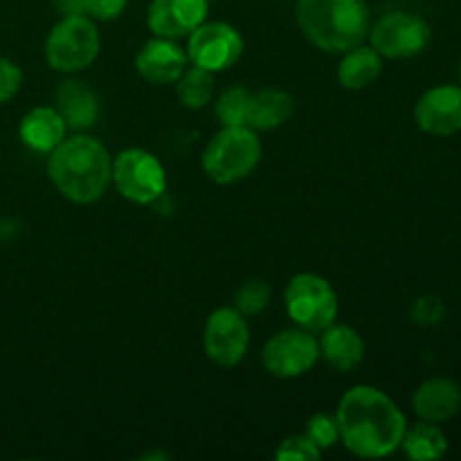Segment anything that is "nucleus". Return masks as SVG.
I'll list each match as a JSON object with an SVG mask.
<instances>
[{
	"label": "nucleus",
	"instance_id": "ddd939ff",
	"mask_svg": "<svg viewBox=\"0 0 461 461\" xmlns=\"http://www.w3.org/2000/svg\"><path fill=\"white\" fill-rule=\"evenodd\" d=\"M210 0H151L147 7V25L153 36L187 39L207 21Z\"/></svg>",
	"mask_w": 461,
	"mask_h": 461
},
{
	"label": "nucleus",
	"instance_id": "9b49d317",
	"mask_svg": "<svg viewBox=\"0 0 461 461\" xmlns=\"http://www.w3.org/2000/svg\"><path fill=\"white\" fill-rule=\"evenodd\" d=\"M241 32L223 21H205L187 36V59L192 66L205 68L210 72H223L243 57Z\"/></svg>",
	"mask_w": 461,
	"mask_h": 461
},
{
	"label": "nucleus",
	"instance_id": "f03ea898",
	"mask_svg": "<svg viewBox=\"0 0 461 461\" xmlns=\"http://www.w3.org/2000/svg\"><path fill=\"white\" fill-rule=\"evenodd\" d=\"M48 176L63 198L93 205L113 185V158L97 138L77 133L50 151Z\"/></svg>",
	"mask_w": 461,
	"mask_h": 461
},
{
	"label": "nucleus",
	"instance_id": "39448f33",
	"mask_svg": "<svg viewBox=\"0 0 461 461\" xmlns=\"http://www.w3.org/2000/svg\"><path fill=\"white\" fill-rule=\"evenodd\" d=\"M102 50V34L90 16H61L45 39V61L52 70L75 75L93 66Z\"/></svg>",
	"mask_w": 461,
	"mask_h": 461
},
{
	"label": "nucleus",
	"instance_id": "f257e3e1",
	"mask_svg": "<svg viewBox=\"0 0 461 461\" xmlns=\"http://www.w3.org/2000/svg\"><path fill=\"white\" fill-rule=\"evenodd\" d=\"M340 444L356 457L381 459L401 448L408 421L399 405L374 385H354L336 410Z\"/></svg>",
	"mask_w": 461,
	"mask_h": 461
},
{
	"label": "nucleus",
	"instance_id": "6e6552de",
	"mask_svg": "<svg viewBox=\"0 0 461 461\" xmlns=\"http://www.w3.org/2000/svg\"><path fill=\"white\" fill-rule=\"evenodd\" d=\"M320 360V342L313 331L302 327L282 329L273 333L261 349V363L266 372L282 381L309 374Z\"/></svg>",
	"mask_w": 461,
	"mask_h": 461
},
{
	"label": "nucleus",
	"instance_id": "9d476101",
	"mask_svg": "<svg viewBox=\"0 0 461 461\" xmlns=\"http://www.w3.org/2000/svg\"><path fill=\"white\" fill-rule=\"evenodd\" d=\"M203 349L219 367H237L250 349V327L246 315L239 313L234 306L212 311L203 327Z\"/></svg>",
	"mask_w": 461,
	"mask_h": 461
},
{
	"label": "nucleus",
	"instance_id": "f3484780",
	"mask_svg": "<svg viewBox=\"0 0 461 461\" xmlns=\"http://www.w3.org/2000/svg\"><path fill=\"white\" fill-rule=\"evenodd\" d=\"M57 111L66 120L68 129L86 131L97 124L102 115L99 95L81 79H66L57 88Z\"/></svg>",
	"mask_w": 461,
	"mask_h": 461
},
{
	"label": "nucleus",
	"instance_id": "423d86ee",
	"mask_svg": "<svg viewBox=\"0 0 461 461\" xmlns=\"http://www.w3.org/2000/svg\"><path fill=\"white\" fill-rule=\"evenodd\" d=\"M284 304L295 327L313 333H320L329 324L336 322L338 311H340L336 288L318 273L293 275L284 291Z\"/></svg>",
	"mask_w": 461,
	"mask_h": 461
},
{
	"label": "nucleus",
	"instance_id": "5701e85b",
	"mask_svg": "<svg viewBox=\"0 0 461 461\" xmlns=\"http://www.w3.org/2000/svg\"><path fill=\"white\" fill-rule=\"evenodd\" d=\"M252 90L243 86H232L223 90L216 99V117L221 126H248V111H250Z\"/></svg>",
	"mask_w": 461,
	"mask_h": 461
},
{
	"label": "nucleus",
	"instance_id": "393cba45",
	"mask_svg": "<svg viewBox=\"0 0 461 461\" xmlns=\"http://www.w3.org/2000/svg\"><path fill=\"white\" fill-rule=\"evenodd\" d=\"M320 457H322V450L306 435L286 437L284 441H279L277 450H275L277 461H313Z\"/></svg>",
	"mask_w": 461,
	"mask_h": 461
},
{
	"label": "nucleus",
	"instance_id": "2eb2a0df",
	"mask_svg": "<svg viewBox=\"0 0 461 461\" xmlns=\"http://www.w3.org/2000/svg\"><path fill=\"white\" fill-rule=\"evenodd\" d=\"M412 408L421 421H450L461 410V387L453 378H428L414 390Z\"/></svg>",
	"mask_w": 461,
	"mask_h": 461
},
{
	"label": "nucleus",
	"instance_id": "4be33fe9",
	"mask_svg": "<svg viewBox=\"0 0 461 461\" xmlns=\"http://www.w3.org/2000/svg\"><path fill=\"white\" fill-rule=\"evenodd\" d=\"M176 97L187 111H201L210 106L214 97V72L189 63L176 81Z\"/></svg>",
	"mask_w": 461,
	"mask_h": 461
},
{
	"label": "nucleus",
	"instance_id": "7c9ffc66",
	"mask_svg": "<svg viewBox=\"0 0 461 461\" xmlns=\"http://www.w3.org/2000/svg\"><path fill=\"white\" fill-rule=\"evenodd\" d=\"M459 81H461V63H459Z\"/></svg>",
	"mask_w": 461,
	"mask_h": 461
},
{
	"label": "nucleus",
	"instance_id": "4468645a",
	"mask_svg": "<svg viewBox=\"0 0 461 461\" xmlns=\"http://www.w3.org/2000/svg\"><path fill=\"white\" fill-rule=\"evenodd\" d=\"M189 59L185 48H180L174 39L153 36L135 54V70L144 81L156 86H169L178 81Z\"/></svg>",
	"mask_w": 461,
	"mask_h": 461
},
{
	"label": "nucleus",
	"instance_id": "c85d7f7f",
	"mask_svg": "<svg viewBox=\"0 0 461 461\" xmlns=\"http://www.w3.org/2000/svg\"><path fill=\"white\" fill-rule=\"evenodd\" d=\"M441 315H444V306L437 297H421L414 306V318L419 322H439Z\"/></svg>",
	"mask_w": 461,
	"mask_h": 461
},
{
	"label": "nucleus",
	"instance_id": "bb28decb",
	"mask_svg": "<svg viewBox=\"0 0 461 461\" xmlns=\"http://www.w3.org/2000/svg\"><path fill=\"white\" fill-rule=\"evenodd\" d=\"M23 86V70L12 59L0 57V104L9 102Z\"/></svg>",
	"mask_w": 461,
	"mask_h": 461
},
{
	"label": "nucleus",
	"instance_id": "6ab92c4d",
	"mask_svg": "<svg viewBox=\"0 0 461 461\" xmlns=\"http://www.w3.org/2000/svg\"><path fill=\"white\" fill-rule=\"evenodd\" d=\"M295 111V102L282 88H261L252 93L250 111H248V126L259 131H275L286 124Z\"/></svg>",
	"mask_w": 461,
	"mask_h": 461
},
{
	"label": "nucleus",
	"instance_id": "0eeeda50",
	"mask_svg": "<svg viewBox=\"0 0 461 461\" xmlns=\"http://www.w3.org/2000/svg\"><path fill=\"white\" fill-rule=\"evenodd\" d=\"M113 185L129 203L151 205L167 192L165 165L147 149H124L113 158Z\"/></svg>",
	"mask_w": 461,
	"mask_h": 461
},
{
	"label": "nucleus",
	"instance_id": "1a4fd4ad",
	"mask_svg": "<svg viewBox=\"0 0 461 461\" xmlns=\"http://www.w3.org/2000/svg\"><path fill=\"white\" fill-rule=\"evenodd\" d=\"M367 39L383 59H412L430 45L432 30L417 14L390 12L369 27Z\"/></svg>",
	"mask_w": 461,
	"mask_h": 461
},
{
	"label": "nucleus",
	"instance_id": "7ed1b4c3",
	"mask_svg": "<svg viewBox=\"0 0 461 461\" xmlns=\"http://www.w3.org/2000/svg\"><path fill=\"white\" fill-rule=\"evenodd\" d=\"M295 21L304 39L327 54L365 43L372 12L365 0H297Z\"/></svg>",
	"mask_w": 461,
	"mask_h": 461
},
{
	"label": "nucleus",
	"instance_id": "a211bd4d",
	"mask_svg": "<svg viewBox=\"0 0 461 461\" xmlns=\"http://www.w3.org/2000/svg\"><path fill=\"white\" fill-rule=\"evenodd\" d=\"M18 138L32 151L50 153L68 138V124L57 106H36L23 115Z\"/></svg>",
	"mask_w": 461,
	"mask_h": 461
},
{
	"label": "nucleus",
	"instance_id": "412c9836",
	"mask_svg": "<svg viewBox=\"0 0 461 461\" xmlns=\"http://www.w3.org/2000/svg\"><path fill=\"white\" fill-rule=\"evenodd\" d=\"M401 448L412 461H435L448 453V439L437 423L421 421L405 430Z\"/></svg>",
	"mask_w": 461,
	"mask_h": 461
},
{
	"label": "nucleus",
	"instance_id": "c756f323",
	"mask_svg": "<svg viewBox=\"0 0 461 461\" xmlns=\"http://www.w3.org/2000/svg\"><path fill=\"white\" fill-rule=\"evenodd\" d=\"M54 5H57L61 16H79V14H86V0H54Z\"/></svg>",
	"mask_w": 461,
	"mask_h": 461
},
{
	"label": "nucleus",
	"instance_id": "f8f14e48",
	"mask_svg": "<svg viewBox=\"0 0 461 461\" xmlns=\"http://www.w3.org/2000/svg\"><path fill=\"white\" fill-rule=\"evenodd\" d=\"M414 122L428 135L446 138L461 131V86H435L419 97Z\"/></svg>",
	"mask_w": 461,
	"mask_h": 461
},
{
	"label": "nucleus",
	"instance_id": "cd10ccee",
	"mask_svg": "<svg viewBox=\"0 0 461 461\" xmlns=\"http://www.w3.org/2000/svg\"><path fill=\"white\" fill-rule=\"evenodd\" d=\"M129 0H86V14H88L93 21H115L124 14Z\"/></svg>",
	"mask_w": 461,
	"mask_h": 461
},
{
	"label": "nucleus",
	"instance_id": "b1692460",
	"mask_svg": "<svg viewBox=\"0 0 461 461\" xmlns=\"http://www.w3.org/2000/svg\"><path fill=\"white\" fill-rule=\"evenodd\" d=\"M270 304V286L264 279H248L234 295V309L246 318H255Z\"/></svg>",
	"mask_w": 461,
	"mask_h": 461
},
{
	"label": "nucleus",
	"instance_id": "dca6fc26",
	"mask_svg": "<svg viewBox=\"0 0 461 461\" xmlns=\"http://www.w3.org/2000/svg\"><path fill=\"white\" fill-rule=\"evenodd\" d=\"M320 358L336 372L347 374L360 367L365 358V340L349 324H329L320 331Z\"/></svg>",
	"mask_w": 461,
	"mask_h": 461
},
{
	"label": "nucleus",
	"instance_id": "a878e982",
	"mask_svg": "<svg viewBox=\"0 0 461 461\" xmlns=\"http://www.w3.org/2000/svg\"><path fill=\"white\" fill-rule=\"evenodd\" d=\"M306 437L318 446L320 450L333 448V446L340 441V435H338V423H336V414H324L318 412L309 419L306 423Z\"/></svg>",
	"mask_w": 461,
	"mask_h": 461
},
{
	"label": "nucleus",
	"instance_id": "aec40b11",
	"mask_svg": "<svg viewBox=\"0 0 461 461\" xmlns=\"http://www.w3.org/2000/svg\"><path fill=\"white\" fill-rule=\"evenodd\" d=\"M383 57L372 45H356L342 52L338 63V84L347 90H365L381 77Z\"/></svg>",
	"mask_w": 461,
	"mask_h": 461
},
{
	"label": "nucleus",
	"instance_id": "20e7f679",
	"mask_svg": "<svg viewBox=\"0 0 461 461\" xmlns=\"http://www.w3.org/2000/svg\"><path fill=\"white\" fill-rule=\"evenodd\" d=\"M264 144L250 126H221L207 142L201 165L207 178L216 185H234L246 180L259 167Z\"/></svg>",
	"mask_w": 461,
	"mask_h": 461
}]
</instances>
